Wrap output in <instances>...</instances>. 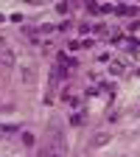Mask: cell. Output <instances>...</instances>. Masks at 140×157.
<instances>
[{"instance_id": "1", "label": "cell", "mask_w": 140, "mask_h": 157, "mask_svg": "<svg viewBox=\"0 0 140 157\" xmlns=\"http://www.w3.org/2000/svg\"><path fill=\"white\" fill-rule=\"evenodd\" d=\"M39 157H65V151L62 149H56V146H45V149H39Z\"/></svg>"}, {"instance_id": "2", "label": "cell", "mask_w": 140, "mask_h": 157, "mask_svg": "<svg viewBox=\"0 0 140 157\" xmlns=\"http://www.w3.org/2000/svg\"><path fill=\"white\" fill-rule=\"evenodd\" d=\"M0 62H3V67H11L14 65V53L9 48H0Z\"/></svg>"}]
</instances>
